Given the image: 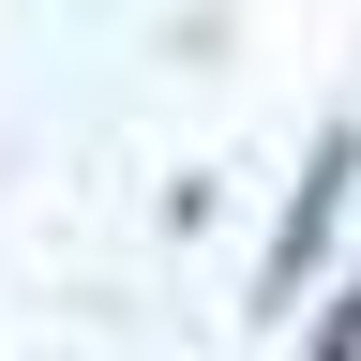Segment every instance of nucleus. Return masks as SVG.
<instances>
[{
  "mask_svg": "<svg viewBox=\"0 0 361 361\" xmlns=\"http://www.w3.org/2000/svg\"><path fill=\"white\" fill-rule=\"evenodd\" d=\"M346 180H361V135H316L301 196H286V226H271V301H301V271L331 256V211H346Z\"/></svg>",
  "mask_w": 361,
  "mask_h": 361,
  "instance_id": "nucleus-1",
  "label": "nucleus"
},
{
  "mask_svg": "<svg viewBox=\"0 0 361 361\" xmlns=\"http://www.w3.org/2000/svg\"><path fill=\"white\" fill-rule=\"evenodd\" d=\"M301 361H361V271L331 286V316H316V346H301Z\"/></svg>",
  "mask_w": 361,
  "mask_h": 361,
  "instance_id": "nucleus-2",
  "label": "nucleus"
}]
</instances>
